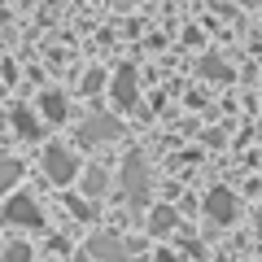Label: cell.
<instances>
[{"label": "cell", "mask_w": 262, "mask_h": 262, "mask_svg": "<svg viewBox=\"0 0 262 262\" xmlns=\"http://www.w3.org/2000/svg\"><path fill=\"white\" fill-rule=\"evenodd\" d=\"M96 88H101V70H92V75L83 79V92H96Z\"/></svg>", "instance_id": "cell-15"}, {"label": "cell", "mask_w": 262, "mask_h": 262, "mask_svg": "<svg viewBox=\"0 0 262 262\" xmlns=\"http://www.w3.org/2000/svg\"><path fill=\"white\" fill-rule=\"evenodd\" d=\"M44 175L53 179V184H70V179L79 175V162L70 149H61V144H48L44 149Z\"/></svg>", "instance_id": "cell-5"}, {"label": "cell", "mask_w": 262, "mask_h": 262, "mask_svg": "<svg viewBox=\"0 0 262 262\" xmlns=\"http://www.w3.org/2000/svg\"><path fill=\"white\" fill-rule=\"evenodd\" d=\"M118 179H122V192H127L131 206H144V201H149V162H144L140 153H127Z\"/></svg>", "instance_id": "cell-1"}, {"label": "cell", "mask_w": 262, "mask_h": 262, "mask_svg": "<svg viewBox=\"0 0 262 262\" xmlns=\"http://www.w3.org/2000/svg\"><path fill=\"white\" fill-rule=\"evenodd\" d=\"M0 22H5V9H0Z\"/></svg>", "instance_id": "cell-17"}, {"label": "cell", "mask_w": 262, "mask_h": 262, "mask_svg": "<svg viewBox=\"0 0 262 262\" xmlns=\"http://www.w3.org/2000/svg\"><path fill=\"white\" fill-rule=\"evenodd\" d=\"M88 253H92L96 262H131L127 245H122L118 236H110V232H96L92 241H88Z\"/></svg>", "instance_id": "cell-6"}, {"label": "cell", "mask_w": 262, "mask_h": 262, "mask_svg": "<svg viewBox=\"0 0 262 262\" xmlns=\"http://www.w3.org/2000/svg\"><path fill=\"white\" fill-rule=\"evenodd\" d=\"M13 122H18V131H22V136H27V140H35V136H39V127H35V118H31L27 110H18V114H13Z\"/></svg>", "instance_id": "cell-13"}, {"label": "cell", "mask_w": 262, "mask_h": 262, "mask_svg": "<svg viewBox=\"0 0 262 262\" xmlns=\"http://www.w3.org/2000/svg\"><path fill=\"white\" fill-rule=\"evenodd\" d=\"M122 136V122L114 118V114H88L83 122H79V140L83 144H110Z\"/></svg>", "instance_id": "cell-3"}, {"label": "cell", "mask_w": 262, "mask_h": 262, "mask_svg": "<svg viewBox=\"0 0 262 262\" xmlns=\"http://www.w3.org/2000/svg\"><path fill=\"white\" fill-rule=\"evenodd\" d=\"M175 223H179L175 210H170V206H158V210H153V219H149V232H153V236H166Z\"/></svg>", "instance_id": "cell-9"}, {"label": "cell", "mask_w": 262, "mask_h": 262, "mask_svg": "<svg viewBox=\"0 0 262 262\" xmlns=\"http://www.w3.org/2000/svg\"><path fill=\"white\" fill-rule=\"evenodd\" d=\"M105 188H110V175H105V166H88V175H83V192H88V196H101Z\"/></svg>", "instance_id": "cell-10"}, {"label": "cell", "mask_w": 262, "mask_h": 262, "mask_svg": "<svg viewBox=\"0 0 262 262\" xmlns=\"http://www.w3.org/2000/svg\"><path fill=\"white\" fill-rule=\"evenodd\" d=\"M201 70H206L210 79H219V83H227V79H232V70L223 66V57H206V61H201Z\"/></svg>", "instance_id": "cell-12"}, {"label": "cell", "mask_w": 262, "mask_h": 262, "mask_svg": "<svg viewBox=\"0 0 262 262\" xmlns=\"http://www.w3.org/2000/svg\"><path fill=\"white\" fill-rule=\"evenodd\" d=\"M131 5H140V0H118V9H131Z\"/></svg>", "instance_id": "cell-16"}, {"label": "cell", "mask_w": 262, "mask_h": 262, "mask_svg": "<svg viewBox=\"0 0 262 262\" xmlns=\"http://www.w3.org/2000/svg\"><path fill=\"white\" fill-rule=\"evenodd\" d=\"M206 219L210 223H236L241 219V196L232 192V188H210L206 192Z\"/></svg>", "instance_id": "cell-4"}, {"label": "cell", "mask_w": 262, "mask_h": 262, "mask_svg": "<svg viewBox=\"0 0 262 262\" xmlns=\"http://www.w3.org/2000/svg\"><path fill=\"white\" fill-rule=\"evenodd\" d=\"M39 110H44V118H53V122H61V118H66V96L57 92V88H48V92L39 96Z\"/></svg>", "instance_id": "cell-8"}, {"label": "cell", "mask_w": 262, "mask_h": 262, "mask_svg": "<svg viewBox=\"0 0 262 262\" xmlns=\"http://www.w3.org/2000/svg\"><path fill=\"white\" fill-rule=\"evenodd\" d=\"M114 101H118V110H136V105H140V92H136V66H118V75H114Z\"/></svg>", "instance_id": "cell-7"}, {"label": "cell", "mask_w": 262, "mask_h": 262, "mask_svg": "<svg viewBox=\"0 0 262 262\" xmlns=\"http://www.w3.org/2000/svg\"><path fill=\"white\" fill-rule=\"evenodd\" d=\"M18 179H22V162L18 158H0V192H9Z\"/></svg>", "instance_id": "cell-11"}, {"label": "cell", "mask_w": 262, "mask_h": 262, "mask_svg": "<svg viewBox=\"0 0 262 262\" xmlns=\"http://www.w3.org/2000/svg\"><path fill=\"white\" fill-rule=\"evenodd\" d=\"M0 219H5L9 227H39V223H44V210L35 206V196H31V192H13L9 201L0 206Z\"/></svg>", "instance_id": "cell-2"}, {"label": "cell", "mask_w": 262, "mask_h": 262, "mask_svg": "<svg viewBox=\"0 0 262 262\" xmlns=\"http://www.w3.org/2000/svg\"><path fill=\"white\" fill-rule=\"evenodd\" d=\"M0 262H31V249H27L22 241H13L9 249H5V258H0Z\"/></svg>", "instance_id": "cell-14"}]
</instances>
